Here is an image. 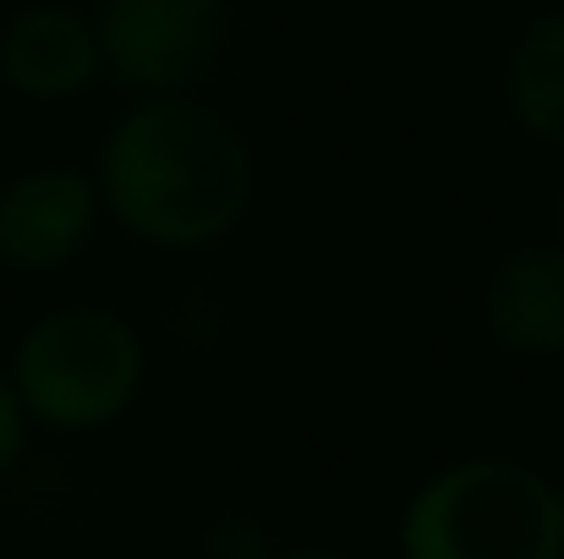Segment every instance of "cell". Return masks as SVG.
<instances>
[{
	"instance_id": "1",
	"label": "cell",
	"mask_w": 564,
	"mask_h": 559,
	"mask_svg": "<svg viewBox=\"0 0 564 559\" xmlns=\"http://www.w3.org/2000/svg\"><path fill=\"white\" fill-rule=\"evenodd\" d=\"M94 186L105 214L165 252L225 241L252 208V149L230 116L192 94L138 99L99 143Z\"/></svg>"
},
{
	"instance_id": "2",
	"label": "cell",
	"mask_w": 564,
	"mask_h": 559,
	"mask_svg": "<svg viewBox=\"0 0 564 559\" xmlns=\"http://www.w3.org/2000/svg\"><path fill=\"white\" fill-rule=\"evenodd\" d=\"M405 559H564V488L510 455H477L433 472L405 516Z\"/></svg>"
},
{
	"instance_id": "3",
	"label": "cell",
	"mask_w": 564,
	"mask_h": 559,
	"mask_svg": "<svg viewBox=\"0 0 564 559\" xmlns=\"http://www.w3.org/2000/svg\"><path fill=\"white\" fill-rule=\"evenodd\" d=\"M11 389L28 422L55 433H94L127 417L149 378V346L132 319L99 302L39 313L11 352Z\"/></svg>"
},
{
	"instance_id": "4",
	"label": "cell",
	"mask_w": 564,
	"mask_h": 559,
	"mask_svg": "<svg viewBox=\"0 0 564 559\" xmlns=\"http://www.w3.org/2000/svg\"><path fill=\"white\" fill-rule=\"evenodd\" d=\"M105 77L138 99L197 88L230 44V0H99Z\"/></svg>"
},
{
	"instance_id": "5",
	"label": "cell",
	"mask_w": 564,
	"mask_h": 559,
	"mask_svg": "<svg viewBox=\"0 0 564 559\" xmlns=\"http://www.w3.org/2000/svg\"><path fill=\"white\" fill-rule=\"evenodd\" d=\"M105 219L88 171L39 165L0 182V264L11 275H55L77 264Z\"/></svg>"
},
{
	"instance_id": "6",
	"label": "cell",
	"mask_w": 564,
	"mask_h": 559,
	"mask_svg": "<svg viewBox=\"0 0 564 559\" xmlns=\"http://www.w3.org/2000/svg\"><path fill=\"white\" fill-rule=\"evenodd\" d=\"M105 77L94 17L61 0H33L0 22V83L33 105L83 99Z\"/></svg>"
},
{
	"instance_id": "7",
	"label": "cell",
	"mask_w": 564,
	"mask_h": 559,
	"mask_svg": "<svg viewBox=\"0 0 564 559\" xmlns=\"http://www.w3.org/2000/svg\"><path fill=\"white\" fill-rule=\"evenodd\" d=\"M482 324L488 341L521 363H554L564 357V247L538 241L516 247L494 264L482 291Z\"/></svg>"
},
{
	"instance_id": "8",
	"label": "cell",
	"mask_w": 564,
	"mask_h": 559,
	"mask_svg": "<svg viewBox=\"0 0 564 559\" xmlns=\"http://www.w3.org/2000/svg\"><path fill=\"white\" fill-rule=\"evenodd\" d=\"M505 105L527 138L564 149V6L527 22V33L510 44Z\"/></svg>"
},
{
	"instance_id": "9",
	"label": "cell",
	"mask_w": 564,
	"mask_h": 559,
	"mask_svg": "<svg viewBox=\"0 0 564 559\" xmlns=\"http://www.w3.org/2000/svg\"><path fill=\"white\" fill-rule=\"evenodd\" d=\"M28 411H22V400H17V389H11V378L0 368V477H11V466L22 461V450H28Z\"/></svg>"
},
{
	"instance_id": "10",
	"label": "cell",
	"mask_w": 564,
	"mask_h": 559,
	"mask_svg": "<svg viewBox=\"0 0 564 559\" xmlns=\"http://www.w3.org/2000/svg\"><path fill=\"white\" fill-rule=\"evenodd\" d=\"M274 559H351V555H335V549H285Z\"/></svg>"
},
{
	"instance_id": "11",
	"label": "cell",
	"mask_w": 564,
	"mask_h": 559,
	"mask_svg": "<svg viewBox=\"0 0 564 559\" xmlns=\"http://www.w3.org/2000/svg\"><path fill=\"white\" fill-rule=\"evenodd\" d=\"M554 225H560V247H564V182H560V197H554Z\"/></svg>"
}]
</instances>
